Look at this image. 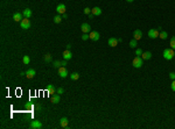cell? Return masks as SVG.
Masks as SVG:
<instances>
[{
	"mask_svg": "<svg viewBox=\"0 0 175 129\" xmlns=\"http://www.w3.org/2000/svg\"><path fill=\"white\" fill-rule=\"evenodd\" d=\"M46 91H47L50 96H53V94H55V93H56V91H57V90H56V88H55L51 84H48V85H47V87H46Z\"/></svg>",
	"mask_w": 175,
	"mask_h": 129,
	"instance_id": "7c38bea8",
	"label": "cell"
},
{
	"mask_svg": "<svg viewBox=\"0 0 175 129\" xmlns=\"http://www.w3.org/2000/svg\"><path fill=\"white\" fill-rule=\"evenodd\" d=\"M130 47H131V48H137V47H138V41L134 40V38L131 40V41H130Z\"/></svg>",
	"mask_w": 175,
	"mask_h": 129,
	"instance_id": "7402d4cb",
	"label": "cell"
},
{
	"mask_svg": "<svg viewBox=\"0 0 175 129\" xmlns=\"http://www.w3.org/2000/svg\"><path fill=\"white\" fill-rule=\"evenodd\" d=\"M89 36H90V40L91 41H98L99 38H101V34H99V32H96V30H91V32L89 33Z\"/></svg>",
	"mask_w": 175,
	"mask_h": 129,
	"instance_id": "5b68a950",
	"label": "cell"
},
{
	"mask_svg": "<svg viewBox=\"0 0 175 129\" xmlns=\"http://www.w3.org/2000/svg\"><path fill=\"white\" fill-rule=\"evenodd\" d=\"M23 16L25 18H27V19H31L32 18V15H33V12H32V9H29V8H26V9H23Z\"/></svg>",
	"mask_w": 175,
	"mask_h": 129,
	"instance_id": "e0dca14e",
	"label": "cell"
},
{
	"mask_svg": "<svg viewBox=\"0 0 175 129\" xmlns=\"http://www.w3.org/2000/svg\"><path fill=\"white\" fill-rule=\"evenodd\" d=\"M56 12L58 13V14H64L66 13V5L64 4H58L57 5V7H56Z\"/></svg>",
	"mask_w": 175,
	"mask_h": 129,
	"instance_id": "30bf717a",
	"label": "cell"
},
{
	"mask_svg": "<svg viewBox=\"0 0 175 129\" xmlns=\"http://www.w3.org/2000/svg\"><path fill=\"white\" fill-rule=\"evenodd\" d=\"M81 29H82L83 34H89V33L91 32V26L89 23H82Z\"/></svg>",
	"mask_w": 175,
	"mask_h": 129,
	"instance_id": "ba28073f",
	"label": "cell"
},
{
	"mask_svg": "<svg viewBox=\"0 0 175 129\" xmlns=\"http://www.w3.org/2000/svg\"><path fill=\"white\" fill-rule=\"evenodd\" d=\"M142 63H144V59H142L140 56L134 57V59L132 61V65H133V67H136V69H140V67L142 66Z\"/></svg>",
	"mask_w": 175,
	"mask_h": 129,
	"instance_id": "7a4b0ae2",
	"label": "cell"
},
{
	"mask_svg": "<svg viewBox=\"0 0 175 129\" xmlns=\"http://www.w3.org/2000/svg\"><path fill=\"white\" fill-rule=\"evenodd\" d=\"M67 62H68V61H66V59H63V61L61 62V63H62V66H66V65H67Z\"/></svg>",
	"mask_w": 175,
	"mask_h": 129,
	"instance_id": "8d00e7d4",
	"label": "cell"
},
{
	"mask_svg": "<svg viewBox=\"0 0 175 129\" xmlns=\"http://www.w3.org/2000/svg\"><path fill=\"white\" fill-rule=\"evenodd\" d=\"M159 37L161 38V40H166L167 37H168V34H167V32H160V35H159Z\"/></svg>",
	"mask_w": 175,
	"mask_h": 129,
	"instance_id": "d4e9b609",
	"label": "cell"
},
{
	"mask_svg": "<svg viewBox=\"0 0 175 129\" xmlns=\"http://www.w3.org/2000/svg\"><path fill=\"white\" fill-rule=\"evenodd\" d=\"M72 58V52L68 50V49H66L64 51H63V59H66V61H69Z\"/></svg>",
	"mask_w": 175,
	"mask_h": 129,
	"instance_id": "4fadbf2b",
	"label": "cell"
},
{
	"mask_svg": "<svg viewBox=\"0 0 175 129\" xmlns=\"http://www.w3.org/2000/svg\"><path fill=\"white\" fill-rule=\"evenodd\" d=\"M169 78H171L172 80H175V72H171V73H169Z\"/></svg>",
	"mask_w": 175,
	"mask_h": 129,
	"instance_id": "836d02e7",
	"label": "cell"
},
{
	"mask_svg": "<svg viewBox=\"0 0 175 129\" xmlns=\"http://www.w3.org/2000/svg\"><path fill=\"white\" fill-rule=\"evenodd\" d=\"M56 93H57V94H60V96H61V94H63V93H64L63 87H58V88H57V91H56Z\"/></svg>",
	"mask_w": 175,
	"mask_h": 129,
	"instance_id": "f1b7e54d",
	"label": "cell"
},
{
	"mask_svg": "<svg viewBox=\"0 0 175 129\" xmlns=\"http://www.w3.org/2000/svg\"><path fill=\"white\" fill-rule=\"evenodd\" d=\"M23 18H25L23 14H21V13H19V12H16V13L13 14V20H14L15 22H21Z\"/></svg>",
	"mask_w": 175,
	"mask_h": 129,
	"instance_id": "9c48e42d",
	"label": "cell"
},
{
	"mask_svg": "<svg viewBox=\"0 0 175 129\" xmlns=\"http://www.w3.org/2000/svg\"><path fill=\"white\" fill-rule=\"evenodd\" d=\"M70 78H71V80H77L79 78V73L78 72H72L70 74Z\"/></svg>",
	"mask_w": 175,
	"mask_h": 129,
	"instance_id": "44dd1931",
	"label": "cell"
},
{
	"mask_svg": "<svg viewBox=\"0 0 175 129\" xmlns=\"http://www.w3.org/2000/svg\"><path fill=\"white\" fill-rule=\"evenodd\" d=\"M119 42H118V38H116V37H110L109 40H107V44L110 45V47H117V44H118Z\"/></svg>",
	"mask_w": 175,
	"mask_h": 129,
	"instance_id": "8fae6325",
	"label": "cell"
},
{
	"mask_svg": "<svg viewBox=\"0 0 175 129\" xmlns=\"http://www.w3.org/2000/svg\"><path fill=\"white\" fill-rule=\"evenodd\" d=\"M141 37H142V32L140 29H136L133 32V38L137 40V41H139V40H141Z\"/></svg>",
	"mask_w": 175,
	"mask_h": 129,
	"instance_id": "5bb4252c",
	"label": "cell"
},
{
	"mask_svg": "<svg viewBox=\"0 0 175 129\" xmlns=\"http://www.w3.org/2000/svg\"><path fill=\"white\" fill-rule=\"evenodd\" d=\"M31 128L33 129H41L43 127V125H42V122L41 121H37V120H33L32 122H31V126H29Z\"/></svg>",
	"mask_w": 175,
	"mask_h": 129,
	"instance_id": "8992f818",
	"label": "cell"
},
{
	"mask_svg": "<svg viewBox=\"0 0 175 129\" xmlns=\"http://www.w3.org/2000/svg\"><path fill=\"white\" fill-rule=\"evenodd\" d=\"M136 55H137V56H141V55H142V50H141L140 48L136 49Z\"/></svg>",
	"mask_w": 175,
	"mask_h": 129,
	"instance_id": "1f68e13d",
	"label": "cell"
},
{
	"mask_svg": "<svg viewBox=\"0 0 175 129\" xmlns=\"http://www.w3.org/2000/svg\"><path fill=\"white\" fill-rule=\"evenodd\" d=\"M33 107H34L33 103H27V105H26V108H27V109H32Z\"/></svg>",
	"mask_w": 175,
	"mask_h": 129,
	"instance_id": "e575fe53",
	"label": "cell"
},
{
	"mask_svg": "<svg viewBox=\"0 0 175 129\" xmlns=\"http://www.w3.org/2000/svg\"><path fill=\"white\" fill-rule=\"evenodd\" d=\"M35 109L40 111V109H41V105H40V103H36V105H35Z\"/></svg>",
	"mask_w": 175,
	"mask_h": 129,
	"instance_id": "d590c367",
	"label": "cell"
},
{
	"mask_svg": "<svg viewBox=\"0 0 175 129\" xmlns=\"http://www.w3.org/2000/svg\"><path fill=\"white\" fill-rule=\"evenodd\" d=\"M68 123H69V121H68L67 118H62V119L60 120V125H61V127H63V128H67V127H68Z\"/></svg>",
	"mask_w": 175,
	"mask_h": 129,
	"instance_id": "d6986e66",
	"label": "cell"
},
{
	"mask_svg": "<svg viewBox=\"0 0 175 129\" xmlns=\"http://www.w3.org/2000/svg\"><path fill=\"white\" fill-rule=\"evenodd\" d=\"M141 58H142V59H145V61L151 59V58H152V52H151V51H145V52H142Z\"/></svg>",
	"mask_w": 175,
	"mask_h": 129,
	"instance_id": "ac0fdd59",
	"label": "cell"
},
{
	"mask_svg": "<svg viewBox=\"0 0 175 129\" xmlns=\"http://www.w3.org/2000/svg\"><path fill=\"white\" fill-rule=\"evenodd\" d=\"M20 27H21L22 29H29V28H31V21H29V19L23 18L22 21L20 22Z\"/></svg>",
	"mask_w": 175,
	"mask_h": 129,
	"instance_id": "277c9868",
	"label": "cell"
},
{
	"mask_svg": "<svg viewBox=\"0 0 175 129\" xmlns=\"http://www.w3.org/2000/svg\"><path fill=\"white\" fill-rule=\"evenodd\" d=\"M53 66H54V67H56V69H60V67L62 66V63H61V61H55V62L53 63Z\"/></svg>",
	"mask_w": 175,
	"mask_h": 129,
	"instance_id": "4316f807",
	"label": "cell"
},
{
	"mask_svg": "<svg viewBox=\"0 0 175 129\" xmlns=\"http://www.w3.org/2000/svg\"><path fill=\"white\" fill-rule=\"evenodd\" d=\"M58 74H60L61 78H67L68 74H69V72H68V70L66 69V66H61V67L58 69Z\"/></svg>",
	"mask_w": 175,
	"mask_h": 129,
	"instance_id": "52a82bcc",
	"label": "cell"
},
{
	"mask_svg": "<svg viewBox=\"0 0 175 129\" xmlns=\"http://www.w3.org/2000/svg\"><path fill=\"white\" fill-rule=\"evenodd\" d=\"M162 55H163V58L166 61H172L175 56V51H174V49H172V48H167V49L163 50Z\"/></svg>",
	"mask_w": 175,
	"mask_h": 129,
	"instance_id": "6da1fadb",
	"label": "cell"
},
{
	"mask_svg": "<svg viewBox=\"0 0 175 129\" xmlns=\"http://www.w3.org/2000/svg\"><path fill=\"white\" fill-rule=\"evenodd\" d=\"M43 59H44V62H47V63L51 62V55H50V54H46V55L43 56Z\"/></svg>",
	"mask_w": 175,
	"mask_h": 129,
	"instance_id": "cb8c5ba5",
	"label": "cell"
},
{
	"mask_svg": "<svg viewBox=\"0 0 175 129\" xmlns=\"http://www.w3.org/2000/svg\"><path fill=\"white\" fill-rule=\"evenodd\" d=\"M67 18H68V15H67L66 13H64V14H62V19H67Z\"/></svg>",
	"mask_w": 175,
	"mask_h": 129,
	"instance_id": "74e56055",
	"label": "cell"
},
{
	"mask_svg": "<svg viewBox=\"0 0 175 129\" xmlns=\"http://www.w3.org/2000/svg\"><path fill=\"white\" fill-rule=\"evenodd\" d=\"M159 35H160V30H159V29H154V28H152V29L148 30V37L152 38V40L159 37Z\"/></svg>",
	"mask_w": 175,
	"mask_h": 129,
	"instance_id": "3957f363",
	"label": "cell"
},
{
	"mask_svg": "<svg viewBox=\"0 0 175 129\" xmlns=\"http://www.w3.org/2000/svg\"><path fill=\"white\" fill-rule=\"evenodd\" d=\"M126 1H127V2H133L134 0H126Z\"/></svg>",
	"mask_w": 175,
	"mask_h": 129,
	"instance_id": "ab89813d",
	"label": "cell"
},
{
	"mask_svg": "<svg viewBox=\"0 0 175 129\" xmlns=\"http://www.w3.org/2000/svg\"><path fill=\"white\" fill-rule=\"evenodd\" d=\"M51 102L53 103H58L60 102V94H53L51 96Z\"/></svg>",
	"mask_w": 175,
	"mask_h": 129,
	"instance_id": "ffe728a7",
	"label": "cell"
},
{
	"mask_svg": "<svg viewBox=\"0 0 175 129\" xmlns=\"http://www.w3.org/2000/svg\"><path fill=\"white\" fill-rule=\"evenodd\" d=\"M89 38H90L89 34H83V35H82V40H83V41H86V40H89Z\"/></svg>",
	"mask_w": 175,
	"mask_h": 129,
	"instance_id": "4dcf8cb0",
	"label": "cell"
},
{
	"mask_svg": "<svg viewBox=\"0 0 175 129\" xmlns=\"http://www.w3.org/2000/svg\"><path fill=\"white\" fill-rule=\"evenodd\" d=\"M169 45H171V48H172V49H174V50H175V36L171 38V41H169Z\"/></svg>",
	"mask_w": 175,
	"mask_h": 129,
	"instance_id": "83f0119b",
	"label": "cell"
},
{
	"mask_svg": "<svg viewBox=\"0 0 175 129\" xmlns=\"http://www.w3.org/2000/svg\"><path fill=\"white\" fill-rule=\"evenodd\" d=\"M67 49H68V50L71 49V44H68V45H67Z\"/></svg>",
	"mask_w": 175,
	"mask_h": 129,
	"instance_id": "f35d334b",
	"label": "cell"
},
{
	"mask_svg": "<svg viewBox=\"0 0 175 129\" xmlns=\"http://www.w3.org/2000/svg\"><path fill=\"white\" fill-rule=\"evenodd\" d=\"M171 88H172V91H173V92H175V80L172 81V84H171Z\"/></svg>",
	"mask_w": 175,
	"mask_h": 129,
	"instance_id": "d6a6232c",
	"label": "cell"
},
{
	"mask_svg": "<svg viewBox=\"0 0 175 129\" xmlns=\"http://www.w3.org/2000/svg\"><path fill=\"white\" fill-rule=\"evenodd\" d=\"M22 62H23V64H25V65H28V64H29V62H31V58H29V56H23V58H22Z\"/></svg>",
	"mask_w": 175,
	"mask_h": 129,
	"instance_id": "484cf974",
	"label": "cell"
},
{
	"mask_svg": "<svg viewBox=\"0 0 175 129\" xmlns=\"http://www.w3.org/2000/svg\"><path fill=\"white\" fill-rule=\"evenodd\" d=\"M91 13L95 15V16H98V15H101L102 14V9H101V7H93L92 9H91Z\"/></svg>",
	"mask_w": 175,
	"mask_h": 129,
	"instance_id": "2e32d148",
	"label": "cell"
},
{
	"mask_svg": "<svg viewBox=\"0 0 175 129\" xmlns=\"http://www.w3.org/2000/svg\"><path fill=\"white\" fill-rule=\"evenodd\" d=\"M61 21H62V15H61V14L54 16V22H55V23H60Z\"/></svg>",
	"mask_w": 175,
	"mask_h": 129,
	"instance_id": "603a6c76",
	"label": "cell"
},
{
	"mask_svg": "<svg viewBox=\"0 0 175 129\" xmlns=\"http://www.w3.org/2000/svg\"><path fill=\"white\" fill-rule=\"evenodd\" d=\"M26 77H27L28 79L34 78V77H35V70H34V69H28V70L26 71Z\"/></svg>",
	"mask_w": 175,
	"mask_h": 129,
	"instance_id": "9a60e30c",
	"label": "cell"
},
{
	"mask_svg": "<svg viewBox=\"0 0 175 129\" xmlns=\"http://www.w3.org/2000/svg\"><path fill=\"white\" fill-rule=\"evenodd\" d=\"M84 13H85L86 15L91 14V8H89V7H85V8H84Z\"/></svg>",
	"mask_w": 175,
	"mask_h": 129,
	"instance_id": "f546056e",
	"label": "cell"
}]
</instances>
